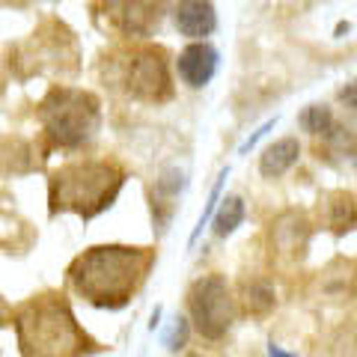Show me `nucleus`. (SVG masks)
I'll return each instance as SVG.
<instances>
[{"instance_id": "obj_1", "label": "nucleus", "mask_w": 357, "mask_h": 357, "mask_svg": "<svg viewBox=\"0 0 357 357\" xmlns=\"http://www.w3.org/2000/svg\"><path fill=\"white\" fill-rule=\"evenodd\" d=\"M155 265L152 248L128 244H98L75 256L66 280L69 289L98 310H122L140 292Z\"/></svg>"}, {"instance_id": "obj_2", "label": "nucleus", "mask_w": 357, "mask_h": 357, "mask_svg": "<svg viewBox=\"0 0 357 357\" xmlns=\"http://www.w3.org/2000/svg\"><path fill=\"white\" fill-rule=\"evenodd\" d=\"M21 357H86L98 345L77 325L63 292H42L13 307Z\"/></svg>"}, {"instance_id": "obj_3", "label": "nucleus", "mask_w": 357, "mask_h": 357, "mask_svg": "<svg viewBox=\"0 0 357 357\" xmlns=\"http://www.w3.org/2000/svg\"><path fill=\"white\" fill-rule=\"evenodd\" d=\"M122 185H126V167L114 158L69 161L48 178L51 215L72 211V215L89 220L114 206Z\"/></svg>"}, {"instance_id": "obj_4", "label": "nucleus", "mask_w": 357, "mask_h": 357, "mask_svg": "<svg viewBox=\"0 0 357 357\" xmlns=\"http://www.w3.org/2000/svg\"><path fill=\"white\" fill-rule=\"evenodd\" d=\"M98 75L107 86L126 93L134 102L164 105L176 93L170 54L161 45H131V48L107 51L98 66Z\"/></svg>"}, {"instance_id": "obj_5", "label": "nucleus", "mask_w": 357, "mask_h": 357, "mask_svg": "<svg viewBox=\"0 0 357 357\" xmlns=\"http://www.w3.org/2000/svg\"><path fill=\"white\" fill-rule=\"evenodd\" d=\"M36 116L45 137V158L51 149H81L93 140L102 126V102L89 89L51 86L36 107Z\"/></svg>"}, {"instance_id": "obj_6", "label": "nucleus", "mask_w": 357, "mask_h": 357, "mask_svg": "<svg viewBox=\"0 0 357 357\" xmlns=\"http://www.w3.org/2000/svg\"><path fill=\"white\" fill-rule=\"evenodd\" d=\"M6 66L18 81L33 75H75L81 69V48L60 18H45L24 42L9 45Z\"/></svg>"}, {"instance_id": "obj_7", "label": "nucleus", "mask_w": 357, "mask_h": 357, "mask_svg": "<svg viewBox=\"0 0 357 357\" xmlns=\"http://www.w3.org/2000/svg\"><path fill=\"white\" fill-rule=\"evenodd\" d=\"M185 304L191 312L194 331L208 342L227 337V331L238 316L236 292L223 274H203L199 280H194L185 295Z\"/></svg>"}, {"instance_id": "obj_8", "label": "nucleus", "mask_w": 357, "mask_h": 357, "mask_svg": "<svg viewBox=\"0 0 357 357\" xmlns=\"http://www.w3.org/2000/svg\"><path fill=\"white\" fill-rule=\"evenodd\" d=\"M167 15V0H98V27L119 39H149Z\"/></svg>"}, {"instance_id": "obj_9", "label": "nucleus", "mask_w": 357, "mask_h": 357, "mask_svg": "<svg viewBox=\"0 0 357 357\" xmlns=\"http://www.w3.org/2000/svg\"><path fill=\"white\" fill-rule=\"evenodd\" d=\"M312 236V223L301 208H286L271 220L268 229V248H271V262L277 268H295L307 256Z\"/></svg>"}, {"instance_id": "obj_10", "label": "nucleus", "mask_w": 357, "mask_h": 357, "mask_svg": "<svg viewBox=\"0 0 357 357\" xmlns=\"http://www.w3.org/2000/svg\"><path fill=\"white\" fill-rule=\"evenodd\" d=\"M176 72L191 89L206 86L218 72V48L211 42H191L176 57Z\"/></svg>"}, {"instance_id": "obj_11", "label": "nucleus", "mask_w": 357, "mask_h": 357, "mask_svg": "<svg viewBox=\"0 0 357 357\" xmlns=\"http://www.w3.org/2000/svg\"><path fill=\"white\" fill-rule=\"evenodd\" d=\"M173 24L185 39L206 42V36H211L218 27L215 3H211V0H176Z\"/></svg>"}, {"instance_id": "obj_12", "label": "nucleus", "mask_w": 357, "mask_h": 357, "mask_svg": "<svg viewBox=\"0 0 357 357\" xmlns=\"http://www.w3.org/2000/svg\"><path fill=\"white\" fill-rule=\"evenodd\" d=\"M185 188V176L182 170L176 167H167V170L155 178L152 185V218L158 223V232H164L173 220V211H176V199Z\"/></svg>"}, {"instance_id": "obj_13", "label": "nucleus", "mask_w": 357, "mask_h": 357, "mask_svg": "<svg viewBox=\"0 0 357 357\" xmlns=\"http://www.w3.org/2000/svg\"><path fill=\"white\" fill-rule=\"evenodd\" d=\"M236 304L248 312V316H268V312L277 307L274 283L268 280V277H259V274L241 277L238 292H236Z\"/></svg>"}, {"instance_id": "obj_14", "label": "nucleus", "mask_w": 357, "mask_h": 357, "mask_svg": "<svg viewBox=\"0 0 357 357\" xmlns=\"http://www.w3.org/2000/svg\"><path fill=\"white\" fill-rule=\"evenodd\" d=\"M301 158V143L298 137H280L274 140L271 146H265L262 158H259V173L265 178H280L283 173H289Z\"/></svg>"}, {"instance_id": "obj_15", "label": "nucleus", "mask_w": 357, "mask_h": 357, "mask_svg": "<svg viewBox=\"0 0 357 357\" xmlns=\"http://www.w3.org/2000/svg\"><path fill=\"white\" fill-rule=\"evenodd\" d=\"M36 155L24 137H3L0 140V176H24L36 170Z\"/></svg>"}, {"instance_id": "obj_16", "label": "nucleus", "mask_w": 357, "mask_h": 357, "mask_svg": "<svg viewBox=\"0 0 357 357\" xmlns=\"http://www.w3.org/2000/svg\"><path fill=\"white\" fill-rule=\"evenodd\" d=\"M325 208V227L337 236H345L354 227V194L351 191H331L321 197Z\"/></svg>"}, {"instance_id": "obj_17", "label": "nucleus", "mask_w": 357, "mask_h": 357, "mask_svg": "<svg viewBox=\"0 0 357 357\" xmlns=\"http://www.w3.org/2000/svg\"><path fill=\"white\" fill-rule=\"evenodd\" d=\"M244 215H248V208H244V199L241 197H236V194L223 197L220 203H218V208H215V236L218 238L232 236V232L241 227Z\"/></svg>"}, {"instance_id": "obj_18", "label": "nucleus", "mask_w": 357, "mask_h": 357, "mask_svg": "<svg viewBox=\"0 0 357 357\" xmlns=\"http://www.w3.org/2000/svg\"><path fill=\"white\" fill-rule=\"evenodd\" d=\"M298 126L319 140V137H325V134H328L333 126H337V122H333V110H331L328 105H310V107L301 110Z\"/></svg>"}, {"instance_id": "obj_19", "label": "nucleus", "mask_w": 357, "mask_h": 357, "mask_svg": "<svg viewBox=\"0 0 357 357\" xmlns=\"http://www.w3.org/2000/svg\"><path fill=\"white\" fill-rule=\"evenodd\" d=\"M227 176H229V167H227V170H223L220 173V178H218V185L215 188H211V197H208V206H206V211H203V215H199V220H197V229L191 232V244L199 238V232H203V227H206V223H208V218L211 215H215V208H218V203H220V191H223V182H227Z\"/></svg>"}, {"instance_id": "obj_20", "label": "nucleus", "mask_w": 357, "mask_h": 357, "mask_svg": "<svg viewBox=\"0 0 357 357\" xmlns=\"http://www.w3.org/2000/svg\"><path fill=\"white\" fill-rule=\"evenodd\" d=\"M188 333H191V325H188V319H176L173 328H170V333H167L164 345H167L170 351H182L185 345H188Z\"/></svg>"}, {"instance_id": "obj_21", "label": "nucleus", "mask_w": 357, "mask_h": 357, "mask_svg": "<svg viewBox=\"0 0 357 357\" xmlns=\"http://www.w3.org/2000/svg\"><path fill=\"white\" fill-rule=\"evenodd\" d=\"M274 122H277V119H268V122H265V126H259V128H256V131L250 134V137H248V140H244V143H241V155H244V152H250V149L256 146V143H259V140L265 137V134H268V131H271V128H274Z\"/></svg>"}, {"instance_id": "obj_22", "label": "nucleus", "mask_w": 357, "mask_h": 357, "mask_svg": "<svg viewBox=\"0 0 357 357\" xmlns=\"http://www.w3.org/2000/svg\"><path fill=\"white\" fill-rule=\"evenodd\" d=\"M9 319H13V304H9V301L0 295V328L9 325Z\"/></svg>"}, {"instance_id": "obj_23", "label": "nucleus", "mask_w": 357, "mask_h": 357, "mask_svg": "<svg viewBox=\"0 0 357 357\" xmlns=\"http://www.w3.org/2000/svg\"><path fill=\"white\" fill-rule=\"evenodd\" d=\"M268 357H295V354H289V351L280 349V345H274V342H271V345H268Z\"/></svg>"}, {"instance_id": "obj_24", "label": "nucleus", "mask_w": 357, "mask_h": 357, "mask_svg": "<svg viewBox=\"0 0 357 357\" xmlns=\"http://www.w3.org/2000/svg\"><path fill=\"white\" fill-rule=\"evenodd\" d=\"M0 96H3V81H0Z\"/></svg>"}, {"instance_id": "obj_25", "label": "nucleus", "mask_w": 357, "mask_h": 357, "mask_svg": "<svg viewBox=\"0 0 357 357\" xmlns=\"http://www.w3.org/2000/svg\"><path fill=\"white\" fill-rule=\"evenodd\" d=\"M185 357H203V354H185Z\"/></svg>"}]
</instances>
